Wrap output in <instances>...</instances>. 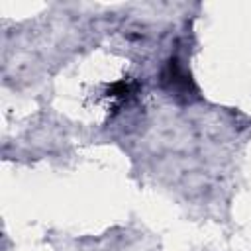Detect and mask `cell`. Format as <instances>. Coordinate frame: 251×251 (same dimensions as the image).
I'll return each mask as SVG.
<instances>
[{
	"label": "cell",
	"mask_w": 251,
	"mask_h": 251,
	"mask_svg": "<svg viewBox=\"0 0 251 251\" xmlns=\"http://www.w3.org/2000/svg\"><path fill=\"white\" fill-rule=\"evenodd\" d=\"M161 80H163V86L169 92H173L175 96H188V92H190V78L186 76L182 65L176 59L169 61V65L165 67V71L161 75Z\"/></svg>",
	"instance_id": "obj_1"
}]
</instances>
